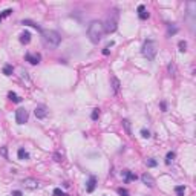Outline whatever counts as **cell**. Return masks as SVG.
I'll list each match as a JSON object with an SVG mask.
<instances>
[{"label": "cell", "mask_w": 196, "mask_h": 196, "mask_svg": "<svg viewBox=\"0 0 196 196\" xmlns=\"http://www.w3.org/2000/svg\"><path fill=\"white\" fill-rule=\"evenodd\" d=\"M176 32H178V28H176V26H170V25H168L167 34H168V35H173V34H176Z\"/></svg>", "instance_id": "27"}, {"label": "cell", "mask_w": 196, "mask_h": 196, "mask_svg": "<svg viewBox=\"0 0 196 196\" xmlns=\"http://www.w3.org/2000/svg\"><path fill=\"white\" fill-rule=\"evenodd\" d=\"M11 14H12V9H5L0 15H2V19H3V17H8V15H11Z\"/></svg>", "instance_id": "32"}, {"label": "cell", "mask_w": 196, "mask_h": 196, "mask_svg": "<svg viewBox=\"0 0 196 196\" xmlns=\"http://www.w3.org/2000/svg\"><path fill=\"white\" fill-rule=\"evenodd\" d=\"M123 126H124V129H126L127 135H129V136H132V127H130V121H129V119H123Z\"/></svg>", "instance_id": "16"}, {"label": "cell", "mask_w": 196, "mask_h": 196, "mask_svg": "<svg viewBox=\"0 0 196 196\" xmlns=\"http://www.w3.org/2000/svg\"><path fill=\"white\" fill-rule=\"evenodd\" d=\"M138 17H140L141 20H147V19H149V12L146 11V6L144 5L138 6Z\"/></svg>", "instance_id": "10"}, {"label": "cell", "mask_w": 196, "mask_h": 196, "mask_svg": "<svg viewBox=\"0 0 196 196\" xmlns=\"http://www.w3.org/2000/svg\"><path fill=\"white\" fill-rule=\"evenodd\" d=\"M34 113L38 119H43V118H46V115H48V107L44 104H38L37 107H35Z\"/></svg>", "instance_id": "7"}, {"label": "cell", "mask_w": 196, "mask_h": 196, "mask_svg": "<svg viewBox=\"0 0 196 196\" xmlns=\"http://www.w3.org/2000/svg\"><path fill=\"white\" fill-rule=\"evenodd\" d=\"M8 98H9L11 101H14V103H20V101H21V98L17 95V93H14V92H9V93H8Z\"/></svg>", "instance_id": "17"}, {"label": "cell", "mask_w": 196, "mask_h": 196, "mask_svg": "<svg viewBox=\"0 0 196 196\" xmlns=\"http://www.w3.org/2000/svg\"><path fill=\"white\" fill-rule=\"evenodd\" d=\"M12 196H21V191L20 190H14V191H12Z\"/></svg>", "instance_id": "34"}, {"label": "cell", "mask_w": 196, "mask_h": 196, "mask_svg": "<svg viewBox=\"0 0 196 196\" xmlns=\"http://www.w3.org/2000/svg\"><path fill=\"white\" fill-rule=\"evenodd\" d=\"M54 196H69L64 191H61V189H54Z\"/></svg>", "instance_id": "29"}, {"label": "cell", "mask_w": 196, "mask_h": 196, "mask_svg": "<svg viewBox=\"0 0 196 196\" xmlns=\"http://www.w3.org/2000/svg\"><path fill=\"white\" fill-rule=\"evenodd\" d=\"M95 185H97V178L95 176H91L89 178V181H87V193H92L93 190H95Z\"/></svg>", "instance_id": "12"}, {"label": "cell", "mask_w": 196, "mask_h": 196, "mask_svg": "<svg viewBox=\"0 0 196 196\" xmlns=\"http://www.w3.org/2000/svg\"><path fill=\"white\" fill-rule=\"evenodd\" d=\"M178 46H179V51L181 52H185L187 51V42H184V40H181V42L178 43Z\"/></svg>", "instance_id": "24"}, {"label": "cell", "mask_w": 196, "mask_h": 196, "mask_svg": "<svg viewBox=\"0 0 196 196\" xmlns=\"http://www.w3.org/2000/svg\"><path fill=\"white\" fill-rule=\"evenodd\" d=\"M42 37H43L44 44L49 48H57L61 42L60 34L55 32V31H42Z\"/></svg>", "instance_id": "2"}, {"label": "cell", "mask_w": 196, "mask_h": 196, "mask_svg": "<svg viewBox=\"0 0 196 196\" xmlns=\"http://www.w3.org/2000/svg\"><path fill=\"white\" fill-rule=\"evenodd\" d=\"M146 164H147V167H156V161H155V159L153 158H147L146 159Z\"/></svg>", "instance_id": "23"}, {"label": "cell", "mask_w": 196, "mask_h": 196, "mask_svg": "<svg viewBox=\"0 0 196 196\" xmlns=\"http://www.w3.org/2000/svg\"><path fill=\"white\" fill-rule=\"evenodd\" d=\"M21 78L26 80L28 83H31V81H29V77H28V72H26V70H21Z\"/></svg>", "instance_id": "33"}, {"label": "cell", "mask_w": 196, "mask_h": 196, "mask_svg": "<svg viewBox=\"0 0 196 196\" xmlns=\"http://www.w3.org/2000/svg\"><path fill=\"white\" fill-rule=\"evenodd\" d=\"M98 117H100V109H93L92 110V115H91V118L93 119V121H95V119H98Z\"/></svg>", "instance_id": "25"}, {"label": "cell", "mask_w": 196, "mask_h": 196, "mask_svg": "<svg viewBox=\"0 0 196 196\" xmlns=\"http://www.w3.org/2000/svg\"><path fill=\"white\" fill-rule=\"evenodd\" d=\"M123 175H124V181H126V182H130V181H135L136 179V175H133L130 170H124Z\"/></svg>", "instance_id": "13"}, {"label": "cell", "mask_w": 196, "mask_h": 196, "mask_svg": "<svg viewBox=\"0 0 196 196\" xmlns=\"http://www.w3.org/2000/svg\"><path fill=\"white\" fill-rule=\"evenodd\" d=\"M141 181H142V184H146L147 187H155V179H153V176L150 175V173H142Z\"/></svg>", "instance_id": "8"}, {"label": "cell", "mask_w": 196, "mask_h": 196, "mask_svg": "<svg viewBox=\"0 0 196 196\" xmlns=\"http://www.w3.org/2000/svg\"><path fill=\"white\" fill-rule=\"evenodd\" d=\"M21 25H28V26H32V28L38 29V31H42V29H40V26H38L37 23H34V21H31V20H23V21H21Z\"/></svg>", "instance_id": "20"}, {"label": "cell", "mask_w": 196, "mask_h": 196, "mask_svg": "<svg viewBox=\"0 0 196 196\" xmlns=\"http://www.w3.org/2000/svg\"><path fill=\"white\" fill-rule=\"evenodd\" d=\"M110 83H112V89H113V92L115 93H118L119 92V87H121V83H119V80L117 78V75H110Z\"/></svg>", "instance_id": "9"}, {"label": "cell", "mask_w": 196, "mask_h": 196, "mask_svg": "<svg viewBox=\"0 0 196 196\" xmlns=\"http://www.w3.org/2000/svg\"><path fill=\"white\" fill-rule=\"evenodd\" d=\"M117 191H118V195H119V196H130V195H129V191H127L126 189H123V187H119V189H118Z\"/></svg>", "instance_id": "28"}, {"label": "cell", "mask_w": 196, "mask_h": 196, "mask_svg": "<svg viewBox=\"0 0 196 196\" xmlns=\"http://www.w3.org/2000/svg\"><path fill=\"white\" fill-rule=\"evenodd\" d=\"M173 159H175V153H173V152H168L167 156H166V164H167V166H170Z\"/></svg>", "instance_id": "21"}, {"label": "cell", "mask_w": 196, "mask_h": 196, "mask_svg": "<svg viewBox=\"0 0 196 196\" xmlns=\"http://www.w3.org/2000/svg\"><path fill=\"white\" fill-rule=\"evenodd\" d=\"M17 156H19V159H29V153L26 152L25 149H19V152H17Z\"/></svg>", "instance_id": "15"}, {"label": "cell", "mask_w": 196, "mask_h": 196, "mask_svg": "<svg viewBox=\"0 0 196 196\" xmlns=\"http://www.w3.org/2000/svg\"><path fill=\"white\" fill-rule=\"evenodd\" d=\"M142 55L146 57L147 60H155V57H156V43L153 42V40H146L144 44H142Z\"/></svg>", "instance_id": "4"}, {"label": "cell", "mask_w": 196, "mask_h": 196, "mask_svg": "<svg viewBox=\"0 0 196 196\" xmlns=\"http://www.w3.org/2000/svg\"><path fill=\"white\" fill-rule=\"evenodd\" d=\"M103 34H104L103 21H100V20H92L91 25H89V28H87V37H89V40H91L93 44H97V43L101 42Z\"/></svg>", "instance_id": "1"}, {"label": "cell", "mask_w": 196, "mask_h": 196, "mask_svg": "<svg viewBox=\"0 0 196 196\" xmlns=\"http://www.w3.org/2000/svg\"><path fill=\"white\" fill-rule=\"evenodd\" d=\"M26 60L31 64H38L40 63V54H26Z\"/></svg>", "instance_id": "11"}, {"label": "cell", "mask_w": 196, "mask_h": 196, "mask_svg": "<svg viewBox=\"0 0 196 196\" xmlns=\"http://www.w3.org/2000/svg\"><path fill=\"white\" fill-rule=\"evenodd\" d=\"M187 6H189V12H190V15H195V11H193V9L196 8V3H195V2H190Z\"/></svg>", "instance_id": "26"}, {"label": "cell", "mask_w": 196, "mask_h": 196, "mask_svg": "<svg viewBox=\"0 0 196 196\" xmlns=\"http://www.w3.org/2000/svg\"><path fill=\"white\" fill-rule=\"evenodd\" d=\"M15 121L17 124H25L26 121H28V110L20 107L15 110Z\"/></svg>", "instance_id": "5"}, {"label": "cell", "mask_w": 196, "mask_h": 196, "mask_svg": "<svg viewBox=\"0 0 196 196\" xmlns=\"http://www.w3.org/2000/svg\"><path fill=\"white\" fill-rule=\"evenodd\" d=\"M0 21H2V15H0Z\"/></svg>", "instance_id": "38"}, {"label": "cell", "mask_w": 196, "mask_h": 196, "mask_svg": "<svg viewBox=\"0 0 196 196\" xmlns=\"http://www.w3.org/2000/svg\"><path fill=\"white\" fill-rule=\"evenodd\" d=\"M54 158H55V161H58V162L61 161V156H60L58 153H55V155H54Z\"/></svg>", "instance_id": "35"}, {"label": "cell", "mask_w": 196, "mask_h": 196, "mask_svg": "<svg viewBox=\"0 0 196 196\" xmlns=\"http://www.w3.org/2000/svg\"><path fill=\"white\" fill-rule=\"evenodd\" d=\"M12 70H14V69H12V66H11V64H5V66H3V74H5L6 77L12 75Z\"/></svg>", "instance_id": "19"}, {"label": "cell", "mask_w": 196, "mask_h": 196, "mask_svg": "<svg viewBox=\"0 0 196 196\" xmlns=\"http://www.w3.org/2000/svg\"><path fill=\"white\" fill-rule=\"evenodd\" d=\"M0 155H2L5 159H8V149L6 147H0Z\"/></svg>", "instance_id": "30"}, {"label": "cell", "mask_w": 196, "mask_h": 196, "mask_svg": "<svg viewBox=\"0 0 196 196\" xmlns=\"http://www.w3.org/2000/svg\"><path fill=\"white\" fill-rule=\"evenodd\" d=\"M23 185H25V189H28V190H37L40 187V182L37 179H34V178H25Z\"/></svg>", "instance_id": "6"}, {"label": "cell", "mask_w": 196, "mask_h": 196, "mask_svg": "<svg viewBox=\"0 0 196 196\" xmlns=\"http://www.w3.org/2000/svg\"><path fill=\"white\" fill-rule=\"evenodd\" d=\"M161 107H162V110H164V112H166V110H167V104L164 103V101H162V103H161Z\"/></svg>", "instance_id": "36"}, {"label": "cell", "mask_w": 196, "mask_h": 196, "mask_svg": "<svg viewBox=\"0 0 196 196\" xmlns=\"http://www.w3.org/2000/svg\"><path fill=\"white\" fill-rule=\"evenodd\" d=\"M175 193H176V196H184L185 187H184V185H176V187H175Z\"/></svg>", "instance_id": "18"}, {"label": "cell", "mask_w": 196, "mask_h": 196, "mask_svg": "<svg viewBox=\"0 0 196 196\" xmlns=\"http://www.w3.org/2000/svg\"><path fill=\"white\" fill-rule=\"evenodd\" d=\"M168 74H170L172 77H175V75H176V66H175V63L168 64Z\"/></svg>", "instance_id": "22"}, {"label": "cell", "mask_w": 196, "mask_h": 196, "mask_svg": "<svg viewBox=\"0 0 196 196\" xmlns=\"http://www.w3.org/2000/svg\"><path fill=\"white\" fill-rule=\"evenodd\" d=\"M141 136L142 138H150V132L146 130V129H142V130H141Z\"/></svg>", "instance_id": "31"}, {"label": "cell", "mask_w": 196, "mask_h": 196, "mask_svg": "<svg viewBox=\"0 0 196 196\" xmlns=\"http://www.w3.org/2000/svg\"><path fill=\"white\" fill-rule=\"evenodd\" d=\"M20 42L23 43V44H28L31 42V34L28 32V31H25V32L20 34Z\"/></svg>", "instance_id": "14"}, {"label": "cell", "mask_w": 196, "mask_h": 196, "mask_svg": "<svg viewBox=\"0 0 196 196\" xmlns=\"http://www.w3.org/2000/svg\"><path fill=\"white\" fill-rule=\"evenodd\" d=\"M118 9H112L109 12V15H107V19H106V21L103 23L104 26V32H113L115 29H117V26H118Z\"/></svg>", "instance_id": "3"}, {"label": "cell", "mask_w": 196, "mask_h": 196, "mask_svg": "<svg viewBox=\"0 0 196 196\" xmlns=\"http://www.w3.org/2000/svg\"><path fill=\"white\" fill-rule=\"evenodd\" d=\"M103 54H104V55H109V48H106V49H104Z\"/></svg>", "instance_id": "37"}]
</instances>
